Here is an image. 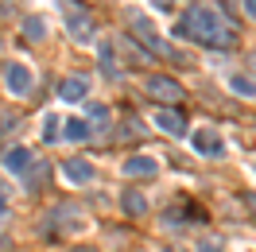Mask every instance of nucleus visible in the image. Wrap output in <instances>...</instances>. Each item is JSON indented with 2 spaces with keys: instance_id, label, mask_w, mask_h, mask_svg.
Segmentation results:
<instances>
[{
  "instance_id": "25",
  "label": "nucleus",
  "mask_w": 256,
  "mask_h": 252,
  "mask_svg": "<svg viewBox=\"0 0 256 252\" xmlns=\"http://www.w3.org/2000/svg\"><path fill=\"white\" fill-rule=\"evenodd\" d=\"M252 171H256V163H252Z\"/></svg>"
},
{
  "instance_id": "16",
  "label": "nucleus",
  "mask_w": 256,
  "mask_h": 252,
  "mask_svg": "<svg viewBox=\"0 0 256 252\" xmlns=\"http://www.w3.org/2000/svg\"><path fill=\"white\" fill-rule=\"evenodd\" d=\"M58 136H62V132H58V116H50V112H47V116H43V140L54 144Z\"/></svg>"
},
{
  "instance_id": "11",
  "label": "nucleus",
  "mask_w": 256,
  "mask_h": 252,
  "mask_svg": "<svg viewBox=\"0 0 256 252\" xmlns=\"http://www.w3.org/2000/svg\"><path fill=\"white\" fill-rule=\"evenodd\" d=\"M28 167H32V152H28V148H12V152H4V171L24 174Z\"/></svg>"
},
{
  "instance_id": "26",
  "label": "nucleus",
  "mask_w": 256,
  "mask_h": 252,
  "mask_svg": "<svg viewBox=\"0 0 256 252\" xmlns=\"http://www.w3.org/2000/svg\"><path fill=\"white\" fill-rule=\"evenodd\" d=\"M0 190H4V186H0Z\"/></svg>"
},
{
  "instance_id": "17",
  "label": "nucleus",
  "mask_w": 256,
  "mask_h": 252,
  "mask_svg": "<svg viewBox=\"0 0 256 252\" xmlns=\"http://www.w3.org/2000/svg\"><path fill=\"white\" fill-rule=\"evenodd\" d=\"M198 252H225V244L218 236H202V240H198Z\"/></svg>"
},
{
  "instance_id": "22",
  "label": "nucleus",
  "mask_w": 256,
  "mask_h": 252,
  "mask_svg": "<svg viewBox=\"0 0 256 252\" xmlns=\"http://www.w3.org/2000/svg\"><path fill=\"white\" fill-rule=\"evenodd\" d=\"M0 252H12V240H8V236H0Z\"/></svg>"
},
{
  "instance_id": "18",
  "label": "nucleus",
  "mask_w": 256,
  "mask_h": 252,
  "mask_svg": "<svg viewBox=\"0 0 256 252\" xmlns=\"http://www.w3.org/2000/svg\"><path fill=\"white\" fill-rule=\"evenodd\" d=\"M12 128H16V112H4V109H0V140H4Z\"/></svg>"
},
{
  "instance_id": "21",
  "label": "nucleus",
  "mask_w": 256,
  "mask_h": 252,
  "mask_svg": "<svg viewBox=\"0 0 256 252\" xmlns=\"http://www.w3.org/2000/svg\"><path fill=\"white\" fill-rule=\"evenodd\" d=\"M240 4H244V16H252V20H256V0H240Z\"/></svg>"
},
{
  "instance_id": "7",
  "label": "nucleus",
  "mask_w": 256,
  "mask_h": 252,
  "mask_svg": "<svg viewBox=\"0 0 256 252\" xmlns=\"http://www.w3.org/2000/svg\"><path fill=\"white\" fill-rule=\"evenodd\" d=\"M152 120H156V128H163L167 136H182V132H186V120H182L178 109H156Z\"/></svg>"
},
{
  "instance_id": "3",
  "label": "nucleus",
  "mask_w": 256,
  "mask_h": 252,
  "mask_svg": "<svg viewBox=\"0 0 256 252\" xmlns=\"http://www.w3.org/2000/svg\"><path fill=\"white\" fill-rule=\"evenodd\" d=\"M4 86H8L12 97H24L28 90H32V70H28L24 62H8L4 66Z\"/></svg>"
},
{
  "instance_id": "4",
  "label": "nucleus",
  "mask_w": 256,
  "mask_h": 252,
  "mask_svg": "<svg viewBox=\"0 0 256 252\" xmlns=\"http://www.w3.org/2000/svg\"><path fill=\"white\" fill-rule=\"evenodd\" d=\"M132 28H136V39H140V43H148V47L156 50V54H163V58H178L175 50H171V47H167V43L160 39V35L152 32V24H148L144 16H132Z\"/></svg>"
},
{
  "instance_id": "6",
  "label": "nucleus",
  "mask_w": 256,
  "mask_h": 252,
  "mask_svg": "<svg viewBox=\"0 0 256 252\" xmlns=\"http://www.w3.org/2000/svg\"><path fill=\"white\" fill-rule=\"evenodd\" d=\"M120 171H124L128 178H148V174L160 171V163H156L152 156H128L124 163H120Z\"/></svg>"
},
{
  "instance_id": "14",
  "label": "nucleus",
  "mask_w": 256,
  "mask_h": 252,
  "mask_svg": "<svg viewBox=\"0 0 256 252\" xmlns=\"http://www.w3.org/2000/svg\"><path fill=\"white\" fill-rule=\"evenodd\" d=\"M229 86H233V94H240V97H256V82L244 78V74H233V78H229Z\"/></svg>"
},
{
  "instance_id": "12",
  "label": "nucleus",
  "mask_w": 256,
  "mask_h": 252,
  "mask_svg": "<svg viewBox=\"0 0 256 252\" xmlns=\"http://www.w3.org/2000/svg\"><path fill=\"white\" fill-rule=\"evenodd\" d=\"M120 206H124V214H132V218H144L148 214V198L140 194V190H124Z\"/></svg>"
},
{
  "instance_id": "9",
  "label": "nucleus",
  "mask_w": 256,
  "mask_h": 252,
  "mask_svg": "<svg viewBox=\"0 0 256 252\" xmlns=\"http://www.w3.org/2000/svg\"><path fill=\"white\" fill-rule=\"evenodd\" d=\"M194 148H198L202 156H222V152H225L218 128H198V132H194Z\"/></svg>"
},
{
  "instance_id": "2",
  "label": "nucleus",
  "mask_w": 256,
  "mask_h": 252,
  "mask_svg": "<svg viewBox=\"0 0 256 252\" xmlns=\"http://www.w3.org/2000/svg\"><path fill=\"white\" fill-rule=\"evenodd\" d=\"M62 16H66V35H70L74 43H90V39L97 35L94 16L82 8L78 0H66V4H62Z\"/></svg>"
},
{
  "instance_id": "15",
  "label": "nucleus",
  "mask_w": 256,
  "mask_h": 252,
  "mask_svg": "<svg viewBox=\"0 0 256 252\" xmlns=\"http://www.w3.org/2000/svg\"><path fill=\"white\" fill-rule=\"evenodd\" d=\"M86 136H90V124H86L82 116L66 120V140H86Z\"/></svg>"
},
{
  "instance_id": "1",
  "label": "nucleus",
  "mask_w": 256,
  "mask_h": 252,
  "mask_svg": "<svg viewBox=\"0 0 256 252\" xmlns=\"http://www.w3.org/2000/svg\"><path fill=\"white\" fill-rule=\"evenodd\" d=\"M175 35H182V39H194V43H202V47H214V50H229L237 47V32L225 24L214 8H206V4H194L186 16L178 20Z\"/></svg>"
},
{
  "instance_id": "5",
  "label": "nucleus",
  "mask_w": 256,
  "mask_h": 252,
  "mask_svg": "<svg viewBox=\"0 0 256 252\" xmlns=\"http://www.w3.org/2000/svg\"><path fill=\"white\" fill-rule=\"evenodd\" d=\"M148 94L160 97V101H182V97H186V90H182L175 78H167V74H156V78H148Z\"/></svg>"
},
{
  "instance_id": "24",
  "label": "nucleus",
  "mask_w": 256,
  "mask_h": 252,
  "mask_svg": "<svg viewBox=\"0 0 256 252\" xmlns=\"http://www.w3.org/2000/svg\"><path fill=\"white\" fill-rule=\"evenodd\" d=\"M248 210H252V214H256V194H248Z\"/></svg>"
},
{
  "instance_id": "13",
  "label": "nucleus",
  "mask_w": 256,
  "mask_h": 252,
  "mask_svg": "<svg viewBox=\"0 0 256 252\" xmlns=\"http://www.w3.org/2000/svg\"><path fill=\"white\" fill-rule=\"evenodd\" d=\"M43 35H47V24H43L39 16H28V20H24V39H28V43H39Z\"/></svg>"
},
{
  "instance_id": "20",
  "label": "nucleus",
  "mask_w": 256,
  "mask_h": 252,
  "mask_svg": "<svg viewBox=\"0 0 256 252\" xmlns=\"http://www.w3.org/2000/svg\"><path fill=\"white\" fill-rule=\"evenodd\" d=\"M152 4H156V8H160V12H171V8H175L178 0H152Z\"/></svg>"
},
{
  "instance_id": "10",
  "label": "nucleus",
  "mask_w": 256,
  "mask_h": 252,
  "mask_svg": "<svg viewBox=\"0 0 256 252\" xmlns=\"http://www.w3.org/2000/svg\"><path fill=\"white\" fill-rule=\"evenodd\" d=\"M62 174L70 182H90L94 178V163L90 159H62Z\"/></svg>"
},
{
  "instance_id": "19",
  "label": "nucleus",
  "mask_w": 256,
  "mask_h": 252,
  "mask_svg": "<svg viewBox=\"0 0 256 252\" xmlns=\"http://www.w3.org/2000/svg\"><path fill=\"white\" fill-rule=\"evenodd\" d=\"M90 120H94V124H109V109H105V105H94V109H90Z\"/></svg>"
},
{
  "instance_id": "8",
  "label": "nucleus",
  "mask_w": 256,
  "mask_h": 252,
  "mask_svg": "<svg viewBox=\"0 0 256 252\" xmlns=\"http://www.w3.org/2000/svg\"><path fill=\"white\" fill-rule=\"evenodd\" d=\"M58 97L62 101H86L90 97V82L82 78V74H70V78L58 82Z\"/></svg>"
},
{
  "instance_id": "23",
  "label": "nucleus",
  "mask_w": 256,
  "mask_h": 252,
  "mask_svg": "<svg viewBox=\"0 0 256 252\" xmlns=\"http://www.w3.org/2000/svg\"><path fill=\"white\" fill-rule=\"evenodd\" d=\"M70 252H97V248H90V244H78V248H70Z\"/></svg>"
}]
</instances>
